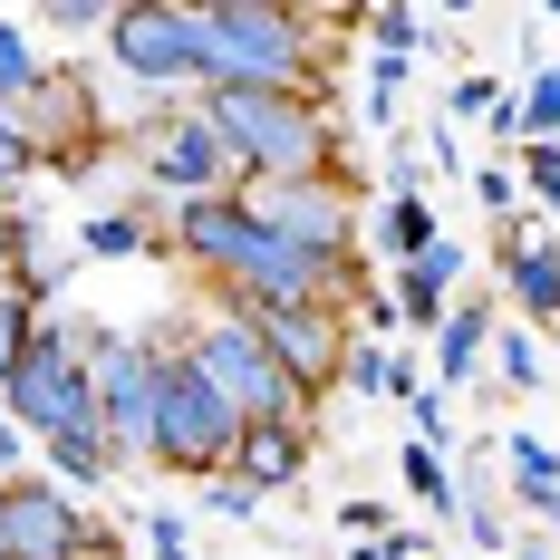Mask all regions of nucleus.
Listing matches in <instances>:
<instances>
[{"instance_id":"obj_9","label":"nucleus","mask_w":560,"mask_h":560,"mask_svg":"<svg viewBox=\"0 0 560 560\" xmlns=\"http://www.w3.org/2000/svg\"><path fill=\"white\" fill-rule=\"evenodd\" d=\"M107 58L136 78V88L184 97V88H203V10H174V0H126V10H107Z\"/></svg>"},{"instance_id":"obj_8","label":"nucleus","mask_w":560,"mask_h":560,"mask_svg":"<svg viewBox=\"0 0 560 560\" xmlns=\"http://www.w3.org/2000/svg\"><path fill=\"white\" fill-rule=\"evenodd\" d=\"M0 560H116V532L49 474L0 483Z\"/></svg>"},{"instance_id":"obj_38","label":"nucleus","mask_w":560,"mask_h":560,"mask_svg":"<svg viewBox=\"0 0 560 560\" xmlns=\"http://www.w3.org/2000/svg\"><path fill=\"white\" fill-rule=\"evenodd\" d=\"M10 213H20V203H10ZM10 213H0V290H10V261H20V223H10Z\"/></svg>"},{"instance_id":"obj_31","label":"nucleus","mask_w":560,"mask_h":560,"mask_svg":"<svg viewBox=\"0 0 560 560\" xmlns=\"http://www.w3.org/2000/svg\"><path fill=\"white\" fill-rule=\"evenodd\" d=\"M406 416H416V445H435V454L454 445V396H435V387H416V396H406Z\"/></svg>"},{"instance_id":"obj_17","label":"nucleus","mask_w":560,"mask_h":560,"mask_svg":"<svg viewBox=\"0 0 560 560\" xmlns=\"http://www.w3.org/2000/svg\"><path fill=\"white\" fill-rule=\"evenodd\" d=\"M493 454H503L512 503L532 512V532H541V522H560V445H551V435H493Z\"/></svg>"},{"instance_id":"obj_5","label":"nucleus","mask_w":560,"mask_h":560,"mask_svg":"<svg viewBox=\"0 0 560 560\" xmlns=\"http://www.w3.org/2000/svg\"><path fill=\"white\" fill-rule=\"evenodd\" d=\"M232 445H242V416L203 387V368L184 348H165V377H155V454L145 464L203 483V474H232Z\"/></svg>"},{"instance_id":"obj_35","label":"nucleus","mask_w":560,"mask_h":560,"mask_svg":"<svg viewBox=\"0 0 560 560\" xmlns=\"http://www.w3.org/2000/svg\"><path fill=\"white\" fill-rule=\"evenodd\" d=\"M49 30H107V10L97 0H49Z\"/></svg>"},{"instance_id":"obj_13","label":"nucleus","mask_w":560,"mask_h":560,"mask_svg":"<svg viewBox=\"0 0 560 560\" xmlns=\"http://www.w3.org/2000/svg\"><path fill=\"white\" fill-rule=\"evenodd\" d=\"M503 300L522 310V329H532V338L560 329V242H551V232L532 242L522 223H503Z\"/></svg>"},{"instance_id":"obj_21","label":"nucleus","mask_w":560,"mask_h":560,"mask_svg":"<svg viewBox=\"0 0 560 560\" xmlns=\"http://www.w3.org/2000/svg\"><path fill=\"white\" fill-rule=\"evenodd\" d=\"M512 97H522V145H560V68L551 58H541Z\"/></svg>"},{"instance_id":"obj_12","label":"nucleus","mask_w":560,"mask_h":560,"mask_svg":"<svg viewBox=\"0 0 560 560\" xmlns=\"http://www.w3.org/2000/svg\"><path fill=\"white\" fill-rule=\"evenodd\" d=\"M474 271V252L454 242V232H435L416 261H396L387 271V310H396V329H445V310H454V280Z\"/></svg>"},{"instance_id":"obj_18","label":"nucleus","mask_w":560,"mask_h":560,"mask_svg":"<svg viewBox=\"0 0 560 560\" xmlns=\"http://www.w3.org/2000/svg\"><path fill=\"white\" fill-rule=\"evenodd\" d=\"M338 387H348V396H377V406H406L425 377H416V358H406V348H387V338H348Z\"/></svg>"},{"instance_id":"obj_36","label":"nucleus","mask_w":560,"mask_h":560,"mask_svg":"<svg viewBox=\"0 0 560 560\" xmlns=\"http://www.w3.org/2000/svg\"><path fill=\"white\" fill-rule=\"evenodd\" d=\"M338 532H348V541H387V512H377V503H348V512H338Z\"/></svg>"},{"instance_id":"obj_27","label":"nucleus","mask_w":560,"mask_h":560,"mask_svg":"<svg viewBox=\"0 0 560 560\" xmlns=\"http://www.w3.org/2000/svg\"><path fill=\"white\" fill-rule=\"evenodd\" d=\"M194 503H203V522H261V493H252L242 474H203Z\"/></svg>"},{"instance_id":"obj_3","label":"nucleus","mask_w":560,"mask_h":560,"mask_svg":"<svg viewBox=\"0 0 560 560\" xmlns=\"http://www.w3.org/2000/svg\"><path fill=\"white\" fill-rule=\"evenodd\" d=\"M184 358L203 368V387L223 396L242 425H290V416H310V396L280 377V358H271V338H261V319H242V310H203L194 329H184Z\"/></svg>"},{"instance_id":"obj_26","label":"nucleus","mask_w":560,"mask_h":560,"mask_svg":"<svg viewBox=\"0 0 560 560\" xmlns=\"http://www.w3.org/2000/svg\"><path fill=\"white\" fill-rule=\"evenodd\" d=\"M39 174V145H30V126H20V107H0V213L20 203V184Z\"/></svg>"},{"instance_id":"obj_34","label":"nucleus","mask_w":560,"mask_h":560,"mask_svg":"<svg viewBox=\"0 0 560 560\" xmlns=\"http://www.w3.org/2000/svg\"><path fill=\"white\" fill-rule=\"evenodd\" d=\"M30 454H39V445H30V435L0 416V483H20V474H30Z\"/></svg>"},{"instance_id":"obj_30","label":"nucleus","mask_w":560,"mask_h":560,"mask_svg":"<svg viewBox=\"0 0 560 560\" xmlns=\"http://www.w3.org/2000/svg\"><path fill=\"white\" fill-rule=\"evenodd\" d=\"M30 329H39V310H30L20 290H0V387H10V368H20V348H30Z\"/></svg>"},{"instance_id":"obj_7","label":"nucleus","mask_w":560,"mask_h":560,"mask_svg":"<svg viewBox=\"0 0 560 560\" xmlns=\"http://www.w3.org/2000/svg\"><path fill=\"white\" fill-rule=\"evenodd\" d=\"M88 377H97V435L116 464L155 454V377H165V348L136 329H88Z\"/></svg>"},{"instance_id":"obj_39","label":"nucleus","mask_w":560,"mask_h":560,"mask_svg":"<svg viewBox=\"0 0 560 560\" xmlns=\"http://www.w3.org/2000/svg\"><path fill=\"white\" fill-rule=\"evenodd\" d=\"M503 560H560V551H551V541H541V532H522V541H512Z\"/></svg>"},{"instance_id":"obj_6","label":"nucleus","mask_w":560,"mask_h":560,"mask_svg":"<svg viewBox=\"0 0 560 560\" xmlns=\"http://www.w3.org/2000/svg\"><path fill=\"white\" fill-rule=\"evenodd\" d=\"M242 203H252V223L271 232V242H290L300 261H319V271H338V280H368V261H358V203H348L338 174H319V184H252Z\"/></svg>"},{"instance_id":"obj_14","label":"nucleus","mask_w":560,"mask_h":560,"mask_svg":"<svg viewBox=\"0 0 560 560\" xmlns=\"http://www.w3.org/2000/svg\"><path fill=\"white\" fill-rule=\"evenodd\" d=\"M232 474L271 503V493H290L300 474H310V416H290V425H242V445H232Z\"/></svg>"},{"instance_id":"obj_33","label":"nucleus","mask_w":560,"mask_h":560,"mask_svg":"<svg viewBox=\"0 0 560 560\" xmlns=\"http://www.w3.org/2000/svg\"><path fill=\"white\" fill-rule=\"evenodd\" d=\"M493 97H503L493 78H454V88H445V126H474V116H493Z\"/></svg>"},{"instance_id":"obj_28","label":"nucleus","mask_w":560,"mask_h":560,"mask_svg":"<svg viewBox=\"0 0 560 560\" xmlns=\"http://www.w3.org/2000/svg\"><path fill=\"white\" fill-rule=\"evenodd\" d=\"M368 49L416 58V49H425V10H406V0H396V10H368Z\"/></svg>"},{"instance_id":"obj_1","label":"nucleus","mask_w":560,"mask_h":560,"mask_svg":"<svg viewBox=\"0 0 560 560\" xmlns=\"http://www.w3.org/2000/svg\"><path fill=\"white\" fill-rule=\"evenodd\" d=\"M203 116H213V136H223L242 194H252V184H319V174H338V136H329V116H319V97L213 88Z\"/></svg>"},{"instance_id":"obj_37","label":"nucleus","mask_w":560,"mask_h":560,"mask_svg":"<svg viewBox=\"0 0 560 560\" xmlns=\"http://www.w3.org/2000/svg\"><path fill=\"white\" fill-rule=\"evenodd\" d=\"M483 126H493V136H512V145H522V97H512V88H503V97H493V116H483Z\"/></svg>"},{"instance_id":"obj_25","label":"nucleus","mask_w":560,"mask_h":560,"mask_svg":"<svg viewBox=\"0 0 560 560\" xmlns=\"http://www.w3.org/2000/svg\"><path fill=\"white\" fill-rule=\"evenodd\" d=\"M39 78H49V58L30 49V30H20V20H0V107H20Z\"/></svg>"},{"instance_id":"obj_23","label":"nucleus","mask_w":560,"mask_h":560,"mask_svg":"<svg viewBox=\"0 0 560 560\" xmlns=\"http://www.w3.org/2000/svg\"><path fill=\"white\" fill-rule=\"evenodd\" d=\"M396 474H406V493H416L425 512H445V522H454V464L435 445H406V454H396Z\"/></svg>"},{"instance_id":"obj_15","label":"nucleus","mask_w":560,"mask_h":560,"mask_svg":"<svg viewBox=\"0 0 560 560\" xmlns=\"http://www.w3.org/2000/svg\"><path fill=\"white\" fill-rule=\"evenodd\" d=\"M242 223H252V213H242V194H194V203H174L165 242H174V252H184V261H194L203 280H213V271L232 261V242H242Z\"/></svg>"},{"instance_id":"obj_10","label":"nucleus","mask_w":560,"mask_h":560,"mask_svg":"<svg viewBox=\"0 0 560 560\" xmlns=\"http://www.w3.org/2000/svg\"><path fill=\"white\" fill-rule=\"evenodd\" d=\"M145 184H165L174 203H194V194H232V155H223V136H213V116L203 107H174L145 126Z\"/></svg>"},{"instance_id":"obj_4","label":"nucleus","mask_w":560,"mask_h":560,"mask_svg":"<svg viewBox=\"0 0 560 560\" xmlns=\"http://www.w3.org/2000/svg\"><path fill=\"white\" fill-rule=\"evenodd\" d=\"M0 416H10L30 445H49V435H68V425H97L88 329L39 319V329H30V348H20V368H10V387H0Z\"/></svg>"},{"instance_id":"obj_24","label":"nucleus","mask_w":560,"mask_h":560,"mask_svg":"<svg viewBox=\"0 0 560 560\" xmlns=\"http://www.w3.org/2000/svg\"><path fill=\"white\" fill-rule=\"evenodd\" d=\"M493 377H503L512 396H541V377H551V368H541V338L532 329H493Z\"/></svg>"},{"instance_id":"obj_2","label":"nucleus","mask_w":560,"mask_h":560,"mask_svg":"<svg viewBox=\"0 0 560 560\" xmlns=\"http://www.w3.org/2000/svg\"><path fill=\"white\" fill-rule=\"evenodd\" d=\"M213 88H271V97H319V49L310 20L280 0H213L203 10V97Z\"/></svg>"},{"instance_id":"obj_32","label":"nucleus","mask_w":560,"mask_h":560,"mask_svg":"<svg viewBox=\"0 0 560 560\" xmlns=\"http://www.w3.org/2000/svg\"><path fill=\"white\" fill-rule=\"evenodd\" d=\"M474 203H483V213H503V223H532V213H522V184H512V165H483V174H474Z\"/></svg>"},{"instance_id":"obj_29","label":"nucleus","mask_w":560,"mask_h":560,"mask_svg":"<svg viewBox=\"0 0 560 560\" xmlns=\"http://www.w3.org/2000/svg\"><path fill=\"white\" fill-rule=\"evenodd\" d=\"M512 184H522V203H541V213H560V145H522V165H512Z\"/></svg>"},{"instance_id":"obj_11","label":"nucleus","mask_w":560,"mask_h":560,"mask_svg":"<svg viewBox=\"0 0 560 560\" xmlns=\"http://www.w3.org/2000/svg\"><path fill=\"white\" fill-rule=\"evenodd\" d=\"M261 338H271L280 377H290L300 396H319L338 377V358H348V338H358V329H348V310H271Z\"/></svg>"},{"instance_id":"obj_20","label":"nucleus","mask_w":560,"mask_h":560,"mask_svg":"<svg viewBox=\"0 0 560 560\" xmlns=\"http://www.w3.org/2000/svg\"><path fill=\"white\" fill-rule=\"evenodd\" d=\"M435 232H445V223H435L425 194H387V213H377V252H387V271H396V261H416Z\"/></svg>"},{"instance_id":"obj_22","label":"nucleus","mask_w":560,"mask_h":560,"mask_svg":"<svg viewBox=\"0 0 560 560\" xmlns=\"http://www.w3.org/2000/svg\"><path fill=\"white\" fill-rule=\"evenodd\" d=\"M126 522H136V551L145 560H194V512L145 503V512H126Z\"/></svg>"},{"instance_id":"obj_16","label":"nucleus","mask_w":560,"mask_h":560,"mask_svg":"<svg viewBox=\"0 0 560 560\" xmlns=\"http://www.w3.org/2000/svg\"><path fill=\"white\" fill-rule=\"evenodd\" d=\"M483 368H493V300H464L435 329V396H464Z\"/></svg>"},{"instance_id":"obj_19","label":"nucleus","mask_w":560,"mask_h":560,"mask_svg":"<svg viewBox=\"0 0 560 560\" xmlns=\"http://www.w3.org/2000/svg\"><path fill=\"white\" fill-rule=\"evenodd\" d=\"M78 252H88V261H145V252H155V223L126 213V203H107V213L78 223Z\"/></svg>"}]
</instances>
